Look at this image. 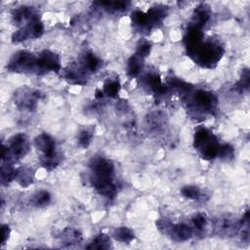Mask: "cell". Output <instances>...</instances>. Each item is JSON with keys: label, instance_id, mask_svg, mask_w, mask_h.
I'll list each match as a JSON object with an SVG mask.
<instances>
[{"label": "cell", "instance_id": "cell-7", "mask_svg": "<svg viewBox=\"0 0 250 250\" xmlns=\"http://www.w3.org/2000/svg\"><path fill=\"white\" fill-rule=\"evenodd\" d=\"M16 105L22 110H34L37 102L41 98V93L29 88H21L14 94Z\"/></svg>", "mask_w": 250, "mask_h": 250}, {"label": "cell", "instance_id": "cell-28", "mask_svg": "<svg viewBox=\"0 0 250 250\" xmlns=\"http://www.w3.org/2000/svg\"><path fill=\"white\" fill-rule=\"evenodd\" d=\"M112 235L116 240L121 242H130L135 237L133 230H131L127 227H120L115 229Z\"/></svg>", "mask_w": 250, "mask_h": 250}, {"label": "cell", "instance_id": "cell-12", "mask_svg": "<svg viewBox=\"0 0 250 250\" xmlns=\"http://www.w3.org/2000/svg\"><path fill=\"white\" fill-rule=\"evenodd\" d=\"M62 76L71 84L83 85L87 82L88 72L83 68V66L78 62L66 67L62 71Z\"/></svg>", "mask_w": 250, "mask_h": 250}, {"label": "cell", "instance_id": "cell-9", "mask_svg": "<svg viewBox=\"0 0 250 250\" xmlns=\"http://www.w3.org/2000/svg\"><path fill=\"white\" fill-rule=\"evenodd\" d=\"M44 32V25L40 20L33 21L24 26H21L12 35V42L20 43L28 39L38 38Z\"/></svg>", "mask_w": 250, "mask_h": 250}, {"label": "cell", "instance_id": "cell-31", "mask_svg": "<svg viewBox=\"0 0 250 250\" xmlns=\"http://www.w3.org/2000/svg\"><path fill=\"white\" fill-rule=\"evenodd\" d=\"M207 224V217L204 213H197L192 217V226L197 230H202Z\"/></svg>", "mask_w": 250, "mask_h": 250}, {"label": "cell", "instance_id": "cell-18", "mask_svg": "<svg viewBox=\"0 0 250 250\" xmlns=\"http://www.w3.org/2000/svg\"><path fill=\"white\" fill-rule=\"evenodd\" d=\"M34 179V172L32 168L27 166H21L17 169L15 181L22 188H27L31 185Z\"/></svg>", "mask_w": 250, "mask_h": 250}, {"label": "cell", "instance_id": "cell-6", "mask_svg": "<svg viewBox=\"0 0 250 250\" xmlns=\"http://www.w3.org/2000/svg\"><path fill=\"white\" fill-rule=\"evenodd\" d=\"M29 150V142L24 134L14 135L8 142V145L2 146V161L8 160L15 162L22 158Z\"/></svg>", "mask_w": 250, "mask_h": 250}, {"label": "cell", "instance_id": "cell-14", "mask_svg": "<svg viewBox=\"0 0 250 250\" xmlns=\"http://www.w3.org/2000/svg\"><path fill=\"white\" fill-rule=\"evenodd\" d=\"M133 25L141 32H148L151 28H153V24L150 21V19L147 13L143 11L136 10L131 15Z\"/></svg>", "mask_w": 250, "mask_h": 250}, {"label": "cell", "instance_id": "cell-16", "mask_svg": "<svg viewBox=\"0 0 250 250\" xmlns=\"http://www.w3.org/2000/svg\"><path fill=\"white\" fill-rule=\"evenodd\" d=\"M141 81L144 88H146L147 91L154 93L155 95L158 94V92L163 87L160 76L156 72H148L145 74L142 77Z\"/></svg>", "mask_w": 250, "mask_h": 250}, {"label": "cell", "instance_id": "cell-10", "mask_svg": "<svg viewBox=\"0 0 250 250\" xmlns=\"http://www.w3.org/2000/svg\"><path fill=\"white\" fill-rule=\"evenodd\" d=\"M38 64L40 74L49 71L57 72L61 70L60 57L50 50H44L40 54H38Z\"/></svg>", "mask_w": 250, "mask_h": 250}, {"label": "cell", "instance_id": "cell-13", "mask_svg": "<svg viewBox=\"0 0 250 250\" xmlns=\"http://www.w3.org/2000/svg\"><path fill=\"white\" fill-rule=\"evenodd\" d=\"M34 146L41 155H51L57 151L55 140L47 133L39 134L34 139Z\"/></svg>", "mask_w": 250, "mask_h": 250}, {"label": "cell", "instance_id": "cell-15", "mask_svg": "<svg viewBox=\"0 0 250 250\" xmlns=\"http://www.w3.org/2000/svg\"><path fill=\"white\" fill-rule=\"evenodd\" d=\"M210 18H211L210 7L207 4L202 3L195 8L190 24L202 28L206 24V22L210 20Z\"/></svg>", "mask_w": 250, "mask_h": 250}, {"label": "cell", "instance_id": "cell-25", "mask_svg": "<svg viewBox=\"0 0 250 250\" xmlns=\"http://www.w3.org/2000/svg\"><path fill=\"white\" fill-rule=\"evenodd\" d=\"M51 202V194L46 189H41L33 193L30 198V203L36 207H44Z\"/></svg>", "mask_w": 250, "mask_h": 250}, {"label": "cell", "instance_id": "cell-4", "mask_svg": "<svg viewBox=\"0 0 250 250\" xmlns=\"http://www.w3.org/2000/svg\"><path fill=\"white\" fill-rule=\"evenodd\" d=\"M220 146L217 137L207 128L200 127L195 131L193 146L203 159L212 160L218 157Z\"/></svg>", "mask_w": 250, "mask_h": 250}, {"label": "cell", "instance_id": "cell-24", "mask_svg": "<svg viewBox=\"0 0 250 250\" xmlns=\"http://www.w3.org/2000/svg\"><path fill=\"white\" fill-rule=\"evenodd\" d=\"M120 91V83L117 78H108L103 87V94L109 98H116Z\"/></svg>", "mask_w": 250, "mask_h": 250}, {"label": "cell", "instance_id": "cell-26", "mask_svg": "<svg viewBox=\"0 0 250 250\" xmlns=\"http://www.w3.org/2000/svg\"><path fill=\"white\" fill-rule=\"evenodd\" d=\"M61 240L64 244L72 245L75 243H79L82 240V236L78 230L68 228L62 232Z\"/></svg>", "mask_w": 250, "mask_h": 250}, {"label": "cell", "instance_id": "cell-5", "mask_svg": "<svg viewBox=\"0 0 250 250\" xmlns=\"http://www.w3.org/2000/svg\"><path fill=\"white\" fill-rule=\"evenodd\" d=\"M7 68L13 72L40 74L38 56L27 51H19L12 56L7 63Z\"/></svg>", "mask_w": 250, "mask_h": 250}, {"label": "cell", "instance_id": "cell-1", "mask_svg": "<svg viewBox=\"0 0 250 250\" xmlns=\"http://www.w3.org/2000/svg\"><path fill=\"white\" fill-rule=\"evenodd\" d=\"M91 170L90 182L95 189L107 198H111L116 193V185L114 182V165L103 156H94L90 162Z\"/></svg>", "mask_w": 250, "mask_h": 250}, {"label": "cell", "instance_id": "cell-21", "mask_svg": "<svg viewBox=\"0 0 250 250\" xmlns=\"http://www.w3.org/2000/svg\"><path fill=\"white\" fill-rule=\"evenodd\" d=\"M16 171H17V169L14 167L13 162L8 161V160L2 161L1 170H0L2 185H7L10 182H12L13 180H15Z\"/></svg>", "mask_w": 250, "mask_h": 250}, {"label": "cell", "instance_id": "cell-22", "mask_svg": "<svg viewBox=\"0 0 250 250\" xmlns=\"http://www.w3.org/2000/svg\"><path fill=\"white\" fill-rule=\"evenodd\" d=\"M97 4H99L101 7H103L107 12L119 13V12L126 11L130 5V2H128V1H102Z\"/></svg>", "mask_w": 250, "mask_h": 250}, {"label": "cell", "instance_id": "cell-29", "mask_svg": "<svg viewBox=\"0 0 250 250\" xmlns=\"http://www.w3.org/2000/svg\"><path fill=\"white\" fill-rule=\"evenodd\" d=\"M181 193L186 198L192 199V200H199L200 198L203 197L201 189L195 186H186L182 188Z\"/></svg>", "mask_w": 250, "mask_h": 250}, {"label": "cell", "instance_id": "cell-8", "mask_svg": "<svg viewBox=\"0 0 250 250\" xmlns=\"http://www.w3.org/2000/svg\"><path fill=\"white\" fill-rule=\"evenodd\" d=\"M160 229L163 232L167 233L173 240L176 241H187L188 240L193 233V229L186 224H171L167 221H161L158 223Z\"/></svg>", "mask_w": 250, "mask_h": 250}, {"label": "cell", "instance_id": "cell-3", "mask_svg": "<svg viewBox=\"0 0 250 250\" xmlns=\"http://www.w3.org/2000/svg\"><path fill=\"white\" fill-rule=\"evenodd\" d=\"M187 101L188 109L194 115L214 114L217 108V99L214 94L204 90L192 92V89L184 96Z\"/></svg>", "mask_w": 250, "mask_h": 250}, {"label": "cell", "instance_id": "cell-19", "mask_svg": "<svg viewBox=\"0 0 250 250\" xmlns=\"http://www.w3.org/2000/svg\"><path fill=\"white\" fill-rule=\"evenodd\" d=\"M145 59L139 56L138 54H134L127 62V74L131 78H135L141 74L144 67Z\"/></svg>", "mask_w": 250, "mask_h": 250}, {"label": "cell", "instance_id": "cell-11", "mask_svg": "<svg viewBox=\"0 0 250 250\" xmlns=\"http://www.w3.org/2000/svg\"><path fill=\"white\" fill-rule=\"evenodd\" d=\"M12 18L15 24L21 25V26H24L25 24L33 21L40 20L39 12L33 7H27V6H22L14 10L12 14Z\"/></svg>", "mask_w": 250, "mask_h": 250}, {"label": "cell", "instance_id": "cell-27", "mask_svg": "<svg viewBox=\"0 0 250 250\" xmlns=\"http://www.w3.org/2000/svg\"><path fill=\"white\" fill-rule=\"evenodd\" d=\"M110 247V238L105 233L98 234L87 246L88 249H107Z\"/></svg>", "mask_w": 250, "mask_h": 250}, {"label": "cell", "instance_id": "cell-17", "mask_svg": "<svg viewBox=\"0 0 250 250\" xmlns=\"http://www.w3.org/2000/svg\"><path fill=\"white\" fill-rule=\"evenodd\" d=\"M79 63L88 73H91L97 71L101 67L102 61L94 53L86 52L79 60Z\"/></svg>", "mask_w": 250, "mask_h": 250}, {"label": "cell", "instance_id": "cell-33", "mask_svg": "<svg viewBox=\"0 0 250 250\" xmlns=\"http://www.w3.org/2000/svg\"><path fill=\"white\" fill-rule=\"evenodd\" d=\"M150 49H151V45L147 41H143L138 45L135 53L138 54L139 56H141L142 58L146 59L149 55Z\"/></svg>", "mask_w": 250, "mask_h": 250}, {"label": "cell", "instance_id": "cell-32", "mask_svg": "<svg viewBox=\"0 0 250 250\" xmlns=\"http://www.w3.org/2000/svg\"><path fill=\"white\" fill-rule=\"evenodd\" d=\"M218 157L224 160H229L233 157V147L229 145L220 146V149L218 152Z\"/></svg>", "mask_w": 250, "mask_h": 250}, {"label": "cell", "instance_id": "cell-2", "mask_svg": "<svg viewBox=\"0 0 250 250\" xmlns=\"http://www.w3.org/2000/svg\"><path fill=\"white\" fill-rule=\"evenodd\" d=\"M188 54L196 63L203 67L211 68L220 62L224 49L218 42L202 40L194 47L188 49Z\"/></svg>", "mask_w": 250, "mask_h": 250}, {"label": "cell", "instance_id": "cell-23", "mask_svg": "<svg viewBox=\"0 0 250 250\" xmlns=\"http://www.w3.org/2000/svg\"><path fill=\"white\" fill-rule=\"evenodd\" d=\"M62 160V154L59 151H56L55 153L51 155H41L40 156V163L46 170H53L55 169Z\"/></svg>", "mask_w": 250, "mask_h": 250}, {"label": "cell", "instance_id": "cell-20", "mask_svg": "<svg viewBox=\"0 0 250 250\" xmlns=\"http://www.w3.org/2000/svg\"><path fill=\"white\" fill-rule=\"evenodd\" d=\"M240 227V224L233 221L231 218H221L218 220L216 224V229L219 232H222L224 234H229L230 232H235L236 229Z\"/></svg>", "mask_w": 250, "mask_h": 250}, {"label": "cell", "instance_id": "cell-34", "mask_svg": "<svg viewBox=\"0 0 250 250\" xmlns=\"http://www.w3.org/2000/svg\"><path fill=\"white\" fill-rule=\"evenodd\" d=\"M249 86V71L247 69L244 70V72L242 73V77L240 79V81L238 82V88L240 90H243V89H247Z\"/></svg>", "mask_w": 250, "mask_h": 250}, {"label": "cell", "instance_id": "cell-35", "mask_svg": "<svg viewBox=\"0 0 250 250\" xmlns=\"http://www.w3.org/2000/svg\"><path fill=\"white\" fill-rule=\"evenodd\" d=\"M10 232H11V229L9 228V226L7 225H3L2 228H1V244H5V242L8 240L9 238V235H10Z\"/></svg>", "mask_w": 250, "mask_h": 250}, {"label": "cell", "instance_id": "cell-30", "mask_svg": "<svg viewBox=\"0 0 250 250\" xmlns=\"http://www.w3.org/2000/svg\"><path fill=\"white\" fill-rule=\"evenodd\" d=\"M92 139H93V133L89 129H84V130L80 131L77 136L78 145L82 148H87L89 146V145L91 144Z\"/></svg>", "mask_w": 250, "mask_h": 250}]
</instances>
